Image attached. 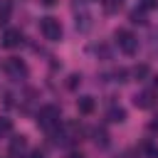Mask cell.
<instances>
[{"label": "cell", "instance_id": "6da1fadb", "mask_svg": "<svg viewBox=\"0 0 158 158\" xmlns=\"http://www.w3.org/2000/svg\"><path fill=\"white\" fill-rule=\"evenodd\" d=\"M59 118H62V111H59V106H54V104H47V106H42V109L37 111V123H40L42 128H47V131H54V128L59 126Z\"/></svg>", "mask_w": 158, "mask_h": 158}, {"label": "cell", "instance_id": "9a60e30c", "mask_svg": "<svg viewBox=\"0 0 158 158\" xmlns=\"http://www.w3.org/2000/svg\"><path fill=\"white\" fill-rule=\"evenodd\" d=\"M131 22H136V25L146 22V12H143V10H133V12H131Z\"/></svg>", "mask_w": 158, "mask_h": 158}, {"label": "cell", "instance_id": "3957f363", "mask_svg": "<svg viewBox=\"0 0 158 158\" xmlns=\"http://www.w3.org/2000/svg\"><path fill=\"white\" fill-rule=\"evenodd\" d=\"M116 44H118V49H121L123 54H136V49H138V37L131 35L128 30H116Z\"/></svg>", "mask_w": 158, "mask_h": 158}, {"label": "cell", "instance_id": "ba28073f", "mask_svg": "<svg viewBox=\"0 0 158 158\" xmlns=\"http://www.w3.org/2000/svg\"><path fill=\"white\" fill-rule=\"evenodd\" d=\"M89 27H91V15H89L86 10L77 12V30H79V32H86Z\"/></svg>", "mask_w": 158, "mask_h": 158}, {"label": "cell", "instance_id": "d6986e66", "mask_svg": "<svg viewBox=\"0 0 158 158\" xmlns=\"http://www.w3.org/2000/svg\"><path fill=\"white\" fill-rule=\"evenodd\" d=\"M30 158H44V153H42V151H32V153H30Z\"/></svg>", "mask_w": 158, "mask_h": 158}, {"label": "cell", "instance_id": "ac0fdd59", "mask_svg": "<svg viewBox=\"0 0 158 158\" xmlns=\"http://www.w3.org/2000/svg\"><path fill=\"white\" fill-rule=\"evenodd\" d=\"M77 81H81V77H79V74H72V77H69V86L74 89V86H77Z\"/></svg>", "mask_w": 158, "mask_h": 158}, {"label": "cell", "instance_id": "30bf717a", "mask_svg": "<svg viewBox=\"0 0 158 158\" xmlns=\"http://www.w3.org/2000/svg\"><path fill=\"white\" fill-rule=\"evenodd\" d=\"M106 116H109V121H114V123H121V121L126 118V111H123L121 106H111Z\"/></svg>", "mask_w": 158, "mask_h": 158}, {"label": "cell", "instance_id": "ffe728a7", "mask_svg": "<svg viewBox=\"0 0 158 158\" xmlns=\"http://www.w3.org/2000/svg\"><path fill=\"white\" fill-rule=\"evenodd\" d=\"M40 2H42V5H47V7H52V5L57 2V0H40Z\"/></svg>", "mask_w": 158, "mask_h": 158}, {"label": "cell", "instance_id": "277c9868", "mask_svg": "<svg viewBox=\"0 0 158 158\" xmlns=\"http://www.w3.org/2000/svg\"><path fill=\"white\" fill-rule=\"evenodd\" d=\"M5 72H7L12 79H22V77H27V64H25L22 59H17V57H10V59L5 62Z\"/></svg>", "mask_w": 158, "mask_h": 158}, {"label": "cell", "instance_id": "7402d4cb", "mask_svg": "<svg viewBox=\"0 0 158 158\" xmlns=\"http://www.w3.org/2000/svg\"><path fill=\"white\" fill-rule=\"evenodd\" d=\"M67 158H84V156H81V153H69Z\"/></svg>", "mask_w": 158, "mask_h": 158}, {"label": "cell", "instance_id": "8fae6325", "mask_svg": "<svg viewBox=\"0 0 158 158\" xmlns=\"http://www.w3.org/2000/svg\"><path fill=\"white\" fill-rule=\"evenodd\" d=\"M94 143H96V146H101V148H104V146H109V133H106L104 128H94Z\"/></svg>", "mask_w": 158, "mask_h": 158}, {"label": "cell", "instance_id": "e0dca14e", "mask_svg": "<svg viewBox=\"0 0 158 158\" xmlns=\"http://www.w3.org/2000/svg\"><path fill=\"white\" fill-rule=\"evenodd\" d=\"M156 5H158L156 0H141V10H153Z\"/></svg>", "mask_w": 158, "mask_h": 158}, {"label": "cell", "instance_id": "603a6c76", "mask_svg": "<svg viewBox=\"0 0 158 158\" xmlns=\"http://www.w3.org/2000/svg\"><path fill=\"white\" fill-rule=\"evenodd\" d=\"M156 86H158V77H156Z\"/></svg>", "mask_w": 158, "mask_h": 158}, {"label": "cell", "instance_id": "7c38bea8", "mask_svg": "<svg viewBox=\"0 0 158 158\" xmlns=\"http://www.w3.org/2000/svg\"><path fill=\"white\" fill-rule=\"evenodd\" d=\"M121 5H123V0H104V12L114 15V12H118Z\"/></svg>", "mask_w": 158, "mask_h": 158}, {"label": "cell", "instance_id": "8992f818", "mask_svg": "<svg viewBox=\"0 0 158 158\" xmlns=\"http://www.w3.org/2000/svg\"><path fill=\"white\" fill-rule=\"evenodd\" d=\"M133 104H136L138 109H153V106H156V94H153V91H141V94L133 96Z\"/></svg>", "mask_w": 158, "mask_h": 158}, {"label": "cell", "instance_id": "5b68a950", "mask_svg": "<svg viewBox=\"0 0 158 158\" xmlns=\"http://www.w3.org/2000/svg\"><path fill=\"white\" fill-rule=\"evenodd\" d=\"M20 44H22V32H20V30L10 27V30L2 32V47H5V49H15V47H20Z\"/></svg>", "mask_w": 158, "mask_h": 158}, {"label": "cell", "instance_id": "52a82bcc", "mask_svg": "<svg viewBox=\"0 0 158 158\" xmlns=\"http://www.w3.org/2000/svg\"><path fill=\"white\" fill-rule=\"evenodd\" d=\"M27 151V138L25 136H15L10 141V156H22Z\"/></svg>", "mask_w": 158, "mask_h": 158}, {"label": "cell", "instance_id": "44dd1931", "mask_svg": "<svg viewBox=\"0 0 158 158\" xmlns=\"http://www.w3.org/2000/svg\"><path fill=\"white\" fill-rule=\"evenodd\" d=\"M151 128H158V114L153 116V121H151Z\"/></svg>", "mask_w": 158, "mask_h": 158}, {"label": "cell", "instance_id": "4fadbf2b", "mask_svg": "<svg viewBox=\"0 0 158 158\" xmlns=\"http://www.w3.org/2000/svg\"><path fill=\"white\" fill-rule=\"evenodd\" d=\"M10 10H12L10 0H0V22H5V20L10 17Z\"/></svg>", "mask_w": 158, "mask_h": 158}, {"label": "cell", "instance_id": "5bb4252c", "mask_svg": "<svg viewBox=\"0 0 158 158\" xmlns=\"http://www.w3.org/2000/svg\"><path fill=\"white\" fill-rule=\"evenodd\" d=\"M10 131H12V121H10V118H0V138L7 136Z\"/></svg>", "mask_w": 158, "mask_h": 158}, {"label": "cell", "instance_id": "7a4b0ae2", "mask_svg": "<svg viewBox=\"0 0 158 158\" xmlns=\"http://www.w3.org/2000/svg\"><path fill=\"white\" fill-rule=\"evenodd\" d=\"M40 30H42L44 40H49V42H59L62 40V25H59L57 17H42Z\"/></svg>", "mask_w": 158, "mask_h": 158}, {"label": "cell", "instance_id": "2e32d148", "mask_svg": "<svg viewBox=\"0 0 158 158\" xmlns=\"http://www.w3.org/2000/svg\"><path fill=\"white\" fill-rule=\"evenodd\" d=\"M133 77H136V79H146V77H148V67H146V64H138V67L133 69Z\"/></svg>", "mask_w": 158, "mask_h": 158}, {"label": "cell", "instance_id": "9c48e42d", "mask_svg": "<svg viewBox=\"0 0 158 158\" xmlns=\"http://www.w3.org/2000/svg\"><path fill=\"white\" fill-rule=\"evenodd\" d=\"M77 109H79L81 114H91V111H94V99H91V96H79Z\"/></svg>", "mask_w": 158, "mask_h": 158}]
</instances>
